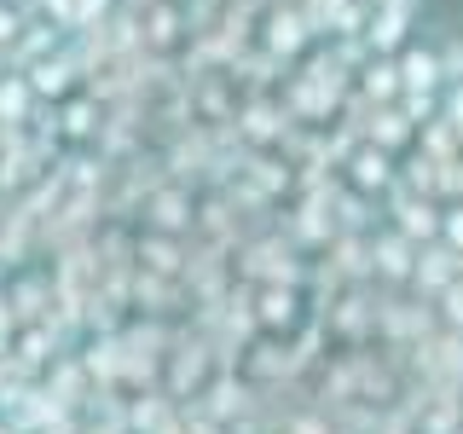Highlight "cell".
<instances>
[{"instance_id": "1", "label": "cell", "mask_w": 463, "mask_h": 434, "mask_svg": "<svg viewBox=\"0 0 463 434\" xmlns=\"http://www.w3.org/2000/svg\"><path fill=\"white\" fill-rule=\"evenodd\" d=\"M394 226L411 243H434L440 238V209H434V197L417 192V185H394Z\"/></svg>"}, {"instance_id": "2", "label": "cell", "mask_w": 463, "mask_h": 434, "mask_svg": "<svg viewBox=\"0 0 463 434\" xmlns=\"http://www.w3.org/2000/svg\"><path fill=\"white\" fill-rule=\"evenodd\" d=\"M411 18H417V0H394V6H376V12H371V29H365L371 52H394L400 41H405V29H411Z\"/></svg>"}, {"instance_id": "3", "label": "cell", "mask_w": 463, "mask_h": 434, "mask_svg": "<svg viewBox=\"0 0 463 434\" xmlns=\"http://www.w3.org/2000/svg\"><path fill=\"white\" fill-rule=\"evenodd\" d=\"M400 87H405V93H440V87H446V64H440V52H429V47H405V52H400Z\"/></svg>"}, {"instance_id": "4", "label": "cell", "mask_w": 463, "mask_h": 434, "mask_svg": "<svg viewBox=\"0 0 463 434\" xmlns=\"http://www.w3.org/2000/svg\"><path fill=\"white\" fill-rule=\"evenodd\" d=\"M81 70H87L81 58H70V52H47V58H35L24 76H29V87H35V99H52V93H64L70 76H81Z\"/></svg>"}, {"instance_id": "5", "label": "cell", "mask_w": 463, "mask_h": 434, "mask_svg": "<svg viewBox=\"0 0 463 434\" xmlns=\"http://www.w3.org/2000/svg\"><path fill=\"white\" fill-rule=\"evenodd\" d=\"M417 250H423V243H411L400 226L383 231V238H376V272H383V278H411V272H417Z\"/></svg>"}, {"instance_id": "6", "label": "cell", "mask_w": 463, "mask_h": 434, "mask_svg": "<svg viewBox=\"0 0 463 434\" xmlns=\"http://www.w3.org/2000/svg\"><path fill=\"white\" fill-rule=\"evenodd\" d=\"M423 289H446V284H458V250H446L440 238L434 243H423L417 250V272H411Z\"/></svg>"}, {"instance_id": "7", "label": "cell", "mask_w": 463, "mask_h": 434, "mask_svg": "<svg viewBox=\"0 0 463 434\" xmlns=\"http://www.w3.org/2000/svg\"><path fill=\"white\" fill-rule=\"evenodd\" d=\"M307 35H313V24H307L301 6H279V12H272V24H267V47L272 52H296Z\"/></svg>"}, {"instance_id": "8", "label": "cell", "mask_w": 463, "mask_h": 434, "mask_svg": "<svg viewBox=\"0 0 463 434\" xmlns=\"http://www.w3.org/2000/svg\"><path fill=\"white\" fill-rule=\"evenodd\" d=\"M400 58H383V52H371V64H365V99L371 105H400Z\"/></svg>"}, {"instance_id": "9", "label": "cell", "mask_w": 463, "mask_h": 434, "mask_svg": "<svg viewBox=\"0 0 463 434\" xmlns=\"http://www.w3.org/2000/svg\"><path fill=\"white\" fill-rule=\"evenodd\" d=\"M354 185H359V192H388V185H394V163H388L383 145L365 139V151L354 156Z\"/></svg>"}, {"instance_id": "10", "label": "cell", "mask_w": 463, "mask_h": 434, "mask_svg": "<svg viewBox=\"0 0 463 434\" xmlns=\"http://www.w3.org/2000/svg\"><path fill=\"white\" fill-rule=\"evenodd\" d=\"M411 116H405L400 105H376L371 110V145H383V151H400L405 139H411Z\"/></svg>"}, {"instance_id": "11", "label": "cell", "mask_w": 463, "mask_h": 434, "mask_svg": "<svg viewBox=\"0 0 463 434\" xmlns=\"http://www.w3.org/2000/svg\"><path fill=\"white\" fill-rule=\"evenodd\" d=\"M29 99H35L29 76H24V70H6V81H0V122H24V116H29Z\"/></svg>"}, {"instance_id": "12", "label": "cell", "mask_w": 463, "mask_h": 434, "mask_svg": "<svg viewBox=\"0 0 463 434\" xmlns=\"http://www.w3.org/2000/svg\"><path fill=\"white\" fill-rule=\"evenodd\" d=\"M47 47H52V29H47V24H35L29 35H18V41L6 47V64H12V70H29L35 58H47Z\"/></svg>"}, {"instance_id": "13", "label": "cell", "mask_w": 463, "mask_h": 434, "mask_svg": "<svg viewBox=\"0 0 463 434\" xmlns=\"http://www.w3.org/2000/svg\"><path fill=\"white\" fill-rule=\"evenodd\" d=\"M110 18V0H76L70 6V29H81V35H99Z\"/></svg>"}, {"instance_id": "14", "label": "cell", "mask_w": 463, "mask_h": 434, "mask_svg": "<svg viewBox=\"0 0 463 434\" xmlns=\"http://www.w3.org/2000/svg\"><path fill=\"white\" fill-rule=\"evenodd\" d=\"M440 243L463 255V203H452V209H440Z\"/></svg>"}, {"instance_id": "15", "label": "cell", "mask_w": 463, "mask_h": 434, "mask_svg": "<svg viewBox=\"0 0 463 434\" xmlns=\"http://www.w3.org/2000/svg\"><path fill=\"white\" fill-rule=\"evenodd\" d=\"M400 110L411 116V122H429V116H434V93H400Z\"/></svg>"}, {"instance_id": "16", "label": "cell", "mask_w": 463, "mask_h": 434, "mask_svg": "<svg viewBox=\"0 0 463 434\" xmlns=\"http://www.w3.org/2000/svg\"><path fill=\"white\" fill-rule=\"evenodd\" d=\"M446 122L463 134V81H446Z\"/></svg>"}, {"instance_id": "17", "label": "cell", "mask_w": 463, "mask_h": 434, "mask_svg": "<svg viewBox=\"0 0 463 434\" xmlns=\"http://www.w3.org/2000/svg\"><path fill=\"white\" fill-rule=\"evenodd\" d=\"M70 6H76V0H35V12H41V18H52L58 29H70Z\"/></svg>"}, {"instance_id": "18", "label": "cell", "mask_w": 463, "mask_h": 434, "mask_svg": "<svg viewBox=\"0 0 463 434\" xmlns=\"http://www.w3.org/2000/svg\"><path fill=\"white\" fill-rule=\"evenodd\" d=\"M440 64H446V81H463V41H446Z\"/></svg>"}, {"instance_id": "19", "label": "cell", "mask_w": 463, "mask_h": 434, "mask_svg": "<svg viewBox=\"0 0 463 434\" xmlns=\"http://www.w3.org/2000/svg\"><path fill=\"white\" fill-rule=\"evenodd\" d=\"M87 116H93V110H87V105H76V110H70V122H64V127H70V134H87V127H93Z\"/></svg>"}, {"instance_id": "20", "label": "cell", "mask_w": 463, "mask_h": 434, "mask_svg": "<svg viewBox=\"0 0 463 434\" xmlns=\"http://www.w3.org/2000/svg\"><path fill=\"white\" fill-rule=\"evenodd\" d=\"M284 6H307V0H284Z\"/></svg>"}, {"instance_id": "21", "label": "cell", "mask_w": 463, "mask_h": 434, "mask_svg": "<svg viewBox=\"0 0 463 434\" xmlns=\"http://www.w3.org/2000/svg\"><path fill=\"white\" fill-rule=\"evenodd\" d=\"M371 6H394V0H371Z\"/></svg>"}, {"instance_id": "22", "label": "cell", "mask_w": 463, "mask_h": 434, "mask_svg": "<svg viewBox=\"0 0 463 434\" xmlns=\"http://www.w3.org/2000/svg\"><path fill=\"white\" fill-rule=\"evenodd\" d=\"M134 6H156V0H134Z\"/></svg>"}, {"instance_id": "23", "label": "cell", "mask_w": 463, "mask_h": 434, "mask_svg": "<svg viewBox=\"0 0 463 434\" xmlns=\"http://www.w3.org/2000/svg\"><path fill=\"white\" fill-rule=\"evenodd\" d=\"M458 278H463V255H458Z\"/></svg>"}, {"instance_id": "24", "label": "cell", "mask_w": 463, "mask_h": 434, "mask_svg": "<svg viewBox=\"0 0 463 434\" xmlns=\"http://www.w3.org/2000/svg\"><path fill=\"white\" fill-rule=\"evenodd\" d=\"M0 434H12V429H6V423H0Z\"/></svg>"}]
</instances>
